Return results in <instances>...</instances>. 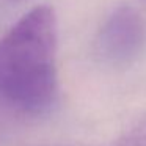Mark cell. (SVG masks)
Listing matches in <instances>:
<instances>
[{
    "label": "cell",
    "mask_w": 146,
    "mask_h": 146,
    "mask_svg": "<svg viewBox=\"0 0 146 146\" xmlns=\"http://www.w3.org/2000/svg\"><path fill=\"white\" fill-rule=\"evenodd\" d=\"M145 46L141 17L130 7H119L107 17L98 35L96 47L102 60L115 66L129 64Z\"/></svg>",
    "instance_id": "2"
},
{
    "label": "cell",
    "mask_w": 146,
    "mask_h": 146,
    "mask_svg": "<svg viewBox=\"0 0 146 146\" xmlns=\"http://www.w3.org/2000/svg\"><path fill=\"white\" fill-rule=\"evenodd\" d=\"M143 2H145V3H146V0H143Z\"/></svg>",
    "instance_id": "4"
},
{
    "label": "cell",
    "mask_w": 146,
    "mask_h": 146,
    "mask_svg": "<svg viewBox=\"0 0 146 146\" xmlns=\"http://www.w3.org/2000/svg\"><path fill=\"white\" fill-rule=\"evenodd\" d=\"M116 146H146V119L130 129Z\"/></svg>",
    "instance_id": "3"
},
{
    "label": "cell",
    "mask_w": 146,
    "mask_h": 146,
    "mask_svg": "<svg viewBox=\"0 0 146 146\" xmlns=\"http://www.w3.org/2000/svg\"><path fill=\"white\" fill-rule=\"evenodd\" d=\"M57 17L39 5L0 38V94L25 111L50 107L57 96Z\"/></svg>",
    "instance_id": "1"
}]
</instances>
